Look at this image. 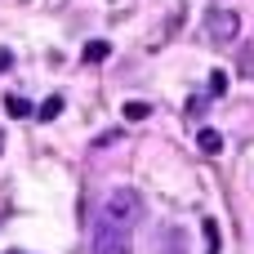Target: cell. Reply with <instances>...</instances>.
I'll return each instance as SVG.
<instances>
[{"mask_svg":"<svg viewBox=\"0 0 254 254\" xmlns=\"http://www.w3.org/2000/svg\"><path fill=\"white\" fill-rule=\"evenodd\" d=\"M143 219V196L134 188H112L94 219V254H134V228Z\"/></svg>","mask_w":254,"mask_h":254,"instance_id":"6da1fadb","label":"cell"},{"mask_svg":"<svg viewBox=\"0 0 254 254\" xmlns=\"http://www.w3.org/2000/svg\"><path fill=\"white\" fill-rule=\"evenodd\" d=\"M205 36H210L214 45H232V40L241 36V13H237V9H223V4H219V9L210 4V9H205Z\"/></svg>","mask_w":254,"mask_h":254,"instance_id":"7a4b0ae2","label":"cell"},{"mask_svg":"<svg viewBox=\"0 0 254 254\" xmlns=\"http://www.w3.org/2000/svg\"><path fill=\"white\" fill-rule=\"evenodd\" d=\"M4 112H9L13 121H27V116H36V103H27L22 94H9V98H4Z\"/></svg>","mask_w":254,"mask_h":254,"instance_id":"3957f363","label":"cell"},{"mask_svg":"<svg viewBox=\"0 0 254 254\" xmlns=\"http://www.w3.org/2000/svg\"><path fill=\"white\" fill-rule=\"evenodd\" d=\"M63 116V94H49L40 107H36V121H58Z\"/></svg>","mask_w":254,"mask_h":254,"instance_id":"277c9868","label":"cell"},{"mask_svg":"<svg viewBox=\"0 0 254 254\" xmlns=\"http://www.w3.org/2000/svg\"><path fill=\"white\" fill-rule=\"evenodd\" d=\"M196 143H201V152H205V156H219V152H223V134H219V129H201V134H196Z\"/></svg>","mask_w":254,"mask_h":254,"instance_id":"5b68a950","label":"cell"},{"mask_svg":"<svg viewBox=\"0 0 254 254\" xmlns=\"http://www.w3.org/2000/svg\"><path fill=\"white\" fill-rule=\"evenodd\" d=\"M80 58H85V63H103V58H112V45H107V40H89V45L80 49Z\"/></svg>","mask_w":254,"mask_h":254,"instance_id":"8992f818","label":"cell"},{"mask_svg":"<svg viewBox=\"0 0 254 254\" xmlns=\"http://www.w3.org/2000/svg\"><path fill=\"white\" fill-rule=\"evenodd\" d=\"M201 228H205V254H219V250H223V232H219V223L205 219Z\"/></svg>","mask_w":254,"mask_h":254,"instance_id":"52a82bcc","label":"cell"},{"mask_svg":"<svg viewBox=\"0 0 254 254\" xmlns=\"http://www.w3.org/2000/svg\"><path fill=\"white\" fill-rule=\"evenodd\" d=\"M205 89H210V98H223V94H228V71H210Z\"/></svg>","mask_w":254,"mask_h":254,"instance_id":"ba28073f","label":"cell"},{"mask_svg":"<svg viewBox=\"0 0 254 254\" xmlns=\"http://www.w3.org/2000/svg\"><path fill=\"white\" fill-rule=\"evenodd\" d=\"M121 112H125V121H147V116H152V107H147V103H138V98H129Z\"/></svg>","mask_w":254,"mask_h":254,"instance_id":"9c48e42d","label":"cell"},{"mask_svg":"<svg viewBox=\"0 0 254 254\" xmlns=\"http://www.w3.org/2000/svg\"><path fill=\"white\" fill-rule=\"evenodd\" d=\"M241 76H254V49L241 54Z\"/></svg>","mask_w":254,"mask_h":254,"instance_id":"30bf717a","label":"cell"},{"mask_svg":"<svg viewBox=\"0 0 254 254\" xmlns=\"http://www.w3.org/2000/svg\"><path fill=\"white\" fill-rule=\"evenodd\" d=\"M9 67H13V54H9V49H0V71H9Z\"/></svg>","mask_w":254,"mask_h":254,"instance_id":"8fae6325","label":"cell"},{"mask_svg":"<svg viewBox=\"0 0 254 254\" xmlns=\"http://www.w3.org/2000/svg\"><path fill=\"white\" fill-rule=\"evenodd\" d=\"M0 152H4V134H0Z\"/></svg>","mask_w":254,"mask_h":254,"instance_id":"7c38bea8","label":"cell"},{"mask_svg":"<svg viewBox=\"0 0 254 254\" xmlns=\"http://www.w3.org/2000/svg\"><path fill=\"white\" fill-rule=\"evenodd\" d=\"M9 254H18V250H9Z\"/></svg>","mask_w":254,"mask_h":254,"instance_id":"4fadbf2b","label":"cell"}]
</instances>
